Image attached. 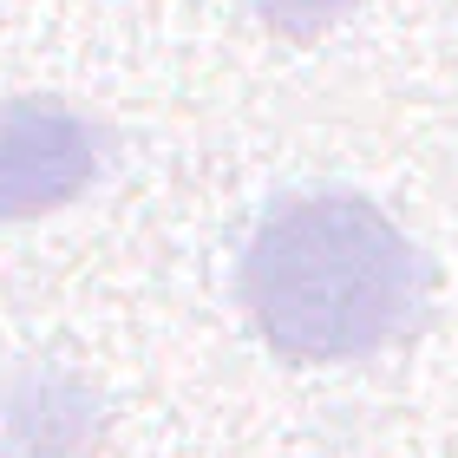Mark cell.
Returning <instances> with one entry per match:
<instances>
[{"label":"cell","instance_id":"cell-3","mask_svg":"<svg viewBox=\"0 0 458 458\" xmlns=\"http://www.w3.org/2000/svg\"><path fill=\"white\" fill-rule=\"evenodd\" d=\"M249 7L282 33H321V27H335L341 13H353L360 0H249Z\"/></svg>","mask_w":458,"mask_h":458},{"label":"cell","instance_id":"cell-2","mask_svg":"<svg viewBox=\"0 0 458 458\" xmlns=\"http://www.w3.org/2000/svg\"><path fill=\"white\" fill-rule=\"evenodd\" d=\"M98 171V138L59 98L0 106V223H27L79 197Z\"/></svg>","mask_w":458,"mask_h":458},{"label":"cell","instance_id":"cell-1","mask_svg":"<svg viewBox=\"0 0 458 458\" xmlns=\"http://www.w3.org/2000/svg\"><path fill=\"white\" fill-rule=\"evenodd\" d=\"M236 295L256 335L288 360H367L426 321L432 268L380 203L288 191L242 249Z\"/></svg>","mask_w":458,"mask_h":458}]
</instances>
